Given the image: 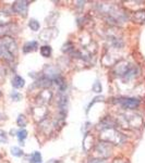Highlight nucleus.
Here are the masks:
<instances>
[{
	"label": "nucleus",
	"mask_w": 145,
	"mask_h": 163,
	"mask_svg": "<svg viewBox=\"0 0 145 163\" xmlns=\"http://www.w3.org/2000/svg\"><path fill=\"white\" fill-rule=\"evenodd\" d=\"M11 97H12L13 99H14V100L16 101H19L21 99V95H19L18 93H16V91H14V93H12V95H11Z\"/></svg>",
	"instance_id": "f3484780"
},
{
	"label": "nucleus",
	"mask_w": 145,
	"mask_h": 163,
	"mask_svg": "<svg viewBox=\"0 0 145 163\" xmlns=\"http://www.w3.org/2000/svg\"><path fill=\"white\" fill-rule=\"evenodd\" d=\"M142 117L135 113H123L120 114V123L127 128H136L142 125Z\"/></svg>",
	"instance_id": "f03ea898"
},
{
	"label": "nucleus",
	"mask_w": 145,
	"mask_h": 163,
	"mask_svg": "<svg viewBox=\"0 0 145 163\" xmlns=\"http://www.w3.org/2000/svg\"><path fill=\"white\" fill-rule=\"evenodd\" d=\"M0 95H1V93H0Z\"/></svg>",
	"instance_id": "aec40b11"
},
{
	"label": "nucleus",
	"mask_w": 145,
	"mask_h": 163,
	"mask_svg": "<svg viewBox=\"0 0 145 163\" xmlns=\"http://www.w3.org/2000/svg\"><path fill=\"white\" fill-rule=\"evenodd\" d=\"M24 84H25V82H24V80L20 75H16L13 77L12 86L14 88H22L24 86Z\"/></svg>",
	"instance_id": "1a4fd4ad"
},
{
	"label": "nucleus",
	"mask_w": 145,
	"mask_h": 163,
	"mask_svg": "<svg viewBox=\"0 0 145 163\" xmlns=\"http://www.w3.org/2000/svg\"><path fill=\"white\" fill-rule=\"evenodd\" d=\"M131 20L134 23H139V24L145 22V10H140L134 12L132 14V16H131Z\"/></svg>",
	"instance_id": "0eeeda50"
},
{
	"label": "nucleus",
	"mask_w": 145,
	"mask_h": 163,
	"mask_svg": "<svg viewBox=\"0 0 145 163\" xmlns=\"http://www.w3.org/2000/svg\"><path fill=\"white\" fill-rule=\"evenodd\" d=\"M18 125L20 127H24L26 125V123H27V122H26V119H25V117H24V115H22V114H21V115H19V117H18Z\"/></svg>",
	"instance_id": "2eb2a0df"
},
{
	"label": "nucleus",
	"mask_w": 145,
	"mask_h": 163,
	"mask_svg": "<svg viewBox=\"0 0 145 163\" xmlns=\"http://www.w3.org/2000/svg\"><path fill=\"white\" fill-rule=\"evenodd\" d=\"M90 163H105L104 160H92Z\"/></svg>",
	"instance_id": "a211bd4d"
},
{
	"label": "nucleus",
	"mask_w": 145,
	"mask_h": 163,
	"mask_svg": "<svg viewBox=\"0 0 145 163\" xmlns=\"http://www.w3.org/2000/svg\"><path fill=\"white\" fill-rule=\"evenodd\" d=\"M41 161V155L39 152H34L33 155H30V162L31 163H39Z\"/></svg>",
	"instance_id": "9b49d317"
},
{
	"label": "nucleus",
	"mask_w": 145,
	"mask_h": 163,
	"mask_svg": "<svg viewBox=\"0 0 145 163\" xmlns=\"http://www.w3.org/2000/svg\"><path fill=\"white\" fill-rule=\"evenodd\" d=\"M37 46H38V45H37V42H35V40L26 42L23 46V52L24 53H29V52H31V51H34V50L37 48Z\"/></svg>",
	"instance_id": "6e6552de"
},
{
	"label": "nucleus",
	"mask_w": 145,
	"mask_h": 163,
	"mask_svg": "<svg viewBox=\"0 0 145 163\" xmlns=\"http://www.w3.org/2000/svg\"><path fill=\"white\" fill-rule=\"evenodd\" d=\"M41 54L44 58H49L50 54H51V47H50V46L41 47Z\"/></svg>",
	"instance_id": "9d476101"
},
{
	"label": "nucleus",
	"mask_w": 145,
	"mask_h": 163,
	"mask_svg": "<svg viewBox=\"0 0 145 163\" xmlns=\"http://www.w3.org/2000/svg\"><path fill=\"white\" fill-rule=\"evenodd\" d=\"M29 26H30V29L34 32H37L39 29V27H41L38 21H36V20H31V21L29 22Z\"/></svg>",
	"instance_id": "f8f14e48"
},
{
	"label": "nucleus",
	"mask_w": 145,
	"mask_h": 163,
	"mask_svg": "<svg viewBox=\"0 0 145 163\" xmlns=\"http://www.w3.org/2000/svg\"><path fill=\"white\" fill-rule=\"evenodd\" d=\"M114 163H126L123 160H121V159H116V160L114 161Z\"/></svg>",
	"instance_id": "6ab92c4d"
},
{
	"label": "nucleus",
	"mask_w": 145,
	"mask_h": 163,
	"mask_svg": "<svg viewBox=\"0 0 145 163\" xmlns=\"http://www.w3.org/2000/svg\"><path fill=\"white\" fill-rule=\"evenodd\" d=\"M57 35H58V31L56 29H54V27H51V29H46L41 32V34L39 35V38L41 40H44V42H48V40L54 39Z\"/></svg>",
	"instance_id": "423d86ee"
},
{
	"label": "nucleus",
	"mask_w": 145,
	"mask_h": 163,
	"mask_svg": "<svg viewBox=\"0 0 145 163\" xmlns=\"http://www.w3.org/2000/svg\"><path fill=\"white\" fill-rule=\"evenodd\" d=\"M11 153H12L14 157H22V155H23V151H22V149H20L19 147L11 148Z\"/></svg>",
	"instance_id": "4468645a"
},
{
	"label": "nucleus",
	"mask_w": 145,
	"mask_h": 163,
	"mask_svg": "<svg viewBox=\"0 0 145 163\" xmlns=\"http://www.w3.org/2000/svg\"><path fill=\"white\" fill-rule=\"evenodd\" d=\"M98 7H99V11L107 16V19H108L109 21L119 22V21H124L127 19L123 11L118 8V7H116L115 5H112V3H101Z\"/></svg>",
	"instance_id": "f257e3e1"
},
{
	"label": "nucleus",
	"mask_w": 145,
	"mask_h": 163,
	"mask_svg": "<svg viewBox=\"0 0 145 163\" xmlns=\"http://www.w3.org/2000/svg\"><path fill=\"white\" fill-rule=\"evenodd\" d=\"M29 1H16L13 3L12 9L16 13H19L21 15L26 16L27 10H29Z\"/></svg>",
	"instance_id": "39448f33"
},
{
	"label": "nucleus",
	"mask_w": 145,
	"mask_h": 163,
	"mask_svg": "<svg viewBox=\"0 0 145 163\" xmlns=\"http://www.w3.org/2000/svg\"><path fill=\"white\" fill-rule=\"evenodd\" d=\"M18 139L20 140L21 142H23L24 141V139H25L26 137H27V132H26L25 130H20L18 132Z\"/></svg>",
	"instance_id": "ddd939ff"
},
{
	"label": "nucleus",
	"mask_w": 145,
	"mask_h": 163,
	"mask_svg": "<svg viewBox=\"0 0 145 163\" xmlns=\"http://www.w3.org/2000/svg\"><path fill=\"white\" fill-rule=\"evenodd\" d=\"M118 102L121 104L122 108L129 110H133L140 106V100L136 98H120Z\"/></svg>",
	"instance_id": "7ed1b4c3"
},
{
	"label": "nucleus",
	"mask_w": 145,
	"mask_h": 163,
	"mask_svg": "<svg viewBox=\"0 0 145 163\" xmlns=\"http://www.w3.org/2000/svg\"><path fill=\"white\" fill-rule=\"evenodd\" d=\"M93 90L95 91V93H99V91H101V86L98 82H96V83L93 85Z\"/></svg>",
	"instance_id": "dca6fc26"
},
{
	"label": "nucleus",
	"mask_w": 145,
	"mask_h": 163,
	"mask_svg": "<svg viewBox=\"0 0 145 163\" xmlns=\"http://www.w3.org/2000/svg\"><path fill=\"white\" fill-rule=\"evenodd\" d=\"M0 44L2 45L3 47H5V49L8 50L9 52H10L11 54H14V52L16 51V48H18V46H16V42H14V39H12L11 37L9 36H5L1 38V42H0Z\"/></svg>",
	"instance_id": "20e7f679"
}]
</instances>
